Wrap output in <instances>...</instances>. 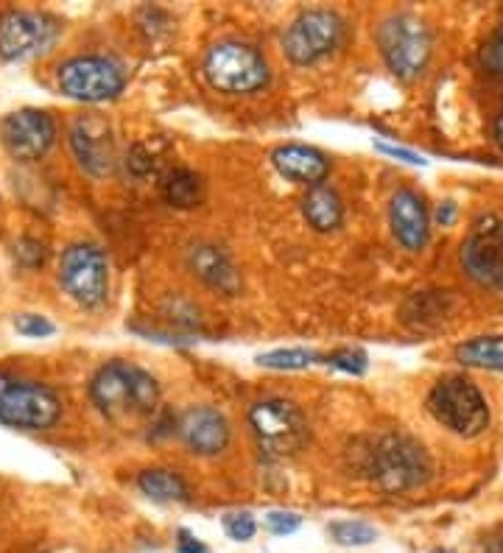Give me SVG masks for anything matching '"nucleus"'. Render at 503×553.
<instances>
[{
  "label": "nucleus",
  "instance_id": "f257e3e1",
  "mask_svg": "<svg viewBox=\"0 0 503 553\" xmlns=\"http://www.w3.org/2000/svg\"><path fill=\"white\" fill-rule=\"evenodd\" d=\"M90 397L104 417L115 422L154 414L160 403V383L146 369L126 361H109L90 383Z\"/></svg>",
  "mask_w": 503,
  "mask_h": 553
},
{
  "label": "nucleus",
  "instance_id": "f03ea898",
  "mask_svg": "<svg viewBox=\"0 0 503 553\" xmlns=\"http://www.w3.org/2000/svg\"><path fill=\"white\" fill-rule=\"evenodd\" d=\"M62 417L59 394L40 380L0 372V425L20 431H48Z\"/></svg>",
  "mask_w": 503,
  "mask_h": 553
},
{
  "label": "nucleus",
  "instance_id": "7ed1b4c3",
  "mask_svg": "<svg viewBox=\"0 0 503 553\" xmlns=\"http://www.w3.org/2000/svg\"><path fill=\"white\" fill-rule=\"evenodd\" d=\"M204 76L218 93L246 95L269 81V65L246 42H218L204 56Z\"/></svg>",
  "mask_w": 503,
  "mask_h": 553
},
{
  "label": "nucleus",
  "instance_id": "20e7f679",
  "mask_svg": "<svg viewBox=\"0 0 503 553\" xmlns=\"http://www.w3.org/2000/svg\"><path fill=\"white\" fill-rule=\"evenodd\" d=\"M428 411L459 436H478L490 425V405L467 378H445L428 394Z\"/></svg>",
  "mask_w": 503,
  "mask_h": 553
},
{
  "label": "nucleus",
  "instance_id": "39448f33",
  "mask_svg": "<svg viewBox=\"0 0 503 553\" xmlns=\"http://www.w3.org/2000/svg\"><path fill=\"white\" fill-rule=\"evenodd\" d=\"M378 45L397 79H414L431 56V31L417 14H392L378 28Z\"/></svg>",
  "mask_w": 503,
  "mask_h": 553
},
{
  "label": "nucleus",
  "instance_id": "423d86ee",
  "mask_svg": "<svg viewBox=\"0 0 503 553\" xmlns=\"http://www.w3.org/2000/svg\"><path fill=\"white\" fill-rule=\"evenodd\" d=\"M59 283L79 305L96 308L109 291L107 255L96 243H73L59 260Z\"/></svg>",
  "mask_w": 503,
  "mask_h": 553
},
{
  "label": "nucleus",
  "instance_id": "0eeeda50",
  "mask_svg": "<svg viewBox=\"0 0 503 553\" xmlns=\"http://www.w3.org/2000/svg\"><path fill=\"white\" fill-rule=\"evenodd\" d=\"M372 470L386 492H406L428 478L431 464L422 445H417L414 439H408L403 433H389L372 453Z\"/></svg>",
  "mask_w": 503,
  "mask_h": 553
},
{
  "label": "nucleus",
  "instance_id": "6e6552de",
  "mask_svg": "<svg viewBox=\"0 0 503 553\" xmlns=\"http://www.w3.org/2000/svg\"><path fill=\"white\" fill-rule=\"evenodd\" d=\"M59 90L84 101V104H98V101H109L123 90V70L118 62H112L107 56H76L68 59L59 73Z\"/></svg>",
  "mask_w": 503,
  "mask_h": 553
},
{
  "label": "nucleus",
  "instance_id": "1a4fd4ad",
  "mask_svg": "<svg viewBox=\"0 0 503 553\" xmlns=\"http://www.w3.org/2000/svg\"><path fill=\"white\" fill-rule=\"evenodd\" d=\"M249 422L260 447L272 456H291L308 439L302 411L288 400H263L249 411Z\"/></svg>",
  "mask_w": 503,
  "mask_h": 553
},
{
  "label": "nucleus",
  "instance_id": "9d476101",
  "mask_svg": "<svg viewBox=\"0 0 503 553\" xmlns=\"http://www.w3.org/2000/svg\"><path fill=\"white\" fill-rule=\"evenodd\" d=\"M341 20L339 14L327 9H311L302 12L283 37V48L291 62L297 65H311L316 59L327 56L341 40Z\"/></svg>",
  "mask_w": 503,
  "mask_h": 553
},
{
  "label": "nucleus",
  "instance_id": "9b49d317",
  "mask_svg": "<svg viewBox=\"0 0 503 553\" xmlns=\"http://www.w3.org/2000/svg\"><path fill=\"white\" fill-rule=\"evenodd\" d=\"M59 23L51 14L9 12L0 17V59L20 62L54 45Z\"/></svg>",
  "mask_w": 503,
  "mask_h": 553
},
{
  "label": "nucleus",
  "instance_id": "f8f14e48",
  "mask_svg": "<svg viewBox=\"0 0 503 553\" xmlns=\"http://www.w3.org/2000/svg\"><path fill=\"white\" fill-rule=\"evenodd\" d=\"M464 271L476 283L503 291V221L487 216L478 221L462 246Z\"/></svg>",
  "mask_w": 503,
  "mask_h": 553
},
{
  "label": "nucleus",
  "instance_id": "ddd939ff",
  "mask_svg": "<svg viewBox=\"0 0 503 553\" xmlns=\"http://www.w3.org/2000/svg\"><path fill=\"white\" fill-rule=\"evenodd\" d=\"M54 137L56 123L45 109H17L0 121L3 149L20 162L40 160L42 154L54 146Z\"/></svg>",
  "mask_w": 503,
  "mask_h": 553
},
{
  "label": "nucleus",
  "instance_id": "4468645a",
  "mask_svg": "<svg viewBox=\"0 0 503 553\" xmlns=\"http://www.w3.org/2000/svg\"><path fill=\"white\" fill-rule=\"evenodd\" d=\"M70 149L76 160L82 162L84 171L93 176H104L115 165V143L104 118L98 115H82L70 126Z\"/></svg>",
  "mask_w": 503,
  "mask_h": 553
},
{
  "label": "nucleus",
  "instance_id": "2eb2a0df",
  "mask_svg": "<svg viewBox=\"0 0 503 553\" xmlns=\"http://www.w3.org/2000/svg\"><path fill=\"white\" fill-rule=\"evenodd\" d=\"M179 433L193 453L216 456L230 442V422L216 408L199 405V408L185 411V417L179 422Z\"/></svg>",
  "mask_w": 503,
  "mask_h": 553
},
{
  "label": "nucleus",
  "instance_id": "dca6fc26",
  "mask_svg": "<svg viewBox=\"0 0 503 553\" xmlns=\"http://www.w3.org/2000/svg\"><path fill=\"white\" fill-rule=\"evenodd\" d=\"M392 232L395 238L411 252H420L422 246L428 243V210H425V202L414 190H397L392 196Z\"/></svg>",
  "mask_w": 503,
  "mask_h": 553
},
{
  "label": "nucleus",
  "instance_id": "f3484780",
  "mask_svg": "<svg viewBox=\"0 0 503 553\" xmlns=\"http://www.w3.org/2000/svg\"><path fill=\"white\" fill-rule=\"evenodd\" d=\"M274 168L286 179H294V182H305V185H322L325 182L327 171H330V162L322 151L311 149V146H280V149L272 154Z\"/></svg>",
  "mask_w": 503,
  "mask_h": 553
},
{
  "label": "nucleus",
  "instance_id": "a211bd4d",
  "mask_svg": "<svg viewBox=\"0 0 503 553\" xmlns=\"http://www.w3.org/2000/svg\"><path fill=\"white\" fill-rule=\"evenodd\" d=\"M191 269L202 277L204 283L210 288H218L224 294H235L238 291V271L232 266V260L218 246H210V243H199L193 246L191 255Z\"/></svg>",
  "mask_w": 503,
  "mask_h": 553
},
{
  "label": "nucleus",
  "instance_id": "6ab92c4d",
  "mask_svg": "<svg viewBox=\"0 0 503 553\" xmlns=\"http://www.w3.org/2000/svg\"><path fill=\"white\" fill-rule=\"evenodd\" d=\"M302 213H305L313 230L330 232L341 224L344 207H341V199L336 190L327 188V185H313L308 190V196L302 199Z\"/></svg>",
  "mask_w": 503,
  "mask_h": 553
},
{
  "label": "nucleus",
  "instance_id": "aec40b11",
  "mask_svg": "<svg viewBox=\"0 0 503 553\" xmlns=\"http://www.w3.org/2000/svg\"><path fill=\"white\" fill-rule=\"evenodd\" d=\"M165 202L179 210H191L199 207L204 199V182L202 176L191 171V168H174L171 174L165 176L163 182Z\"/></svg>",
  "mask_w": 503,
  "mask_h": 553
},
{
  "label": "nucleus",
  "instance_id": "412c9836",
  "mask_svg": "<svg viewBox=\"0 0 503 553\" xmlns=\"http://www.w3.org/2000/svg\"><path fill=\"white\" fill-rule=\"evenodd\" d=\"M459 361L464 366H478V369H495L503 372V336H481L462 344L459 350Z\"/></svg>",
  "mask_w": 503,
  "mask_h": 553
},
{
  "label": "nucleus",
  "instance_id": "4be33fe9",
  "mask_svg": "<svg viewBox=\"0 0 503 553\" xmlns=\"http://www.w3.org/2000/svg\"><path fill=\"white\" fill-rule=\"evenodd\" d=\"M137 486H140L143 495H149L151 500H160V503L188 498L185 481L177 473H171V470H146L137 478Z\"/></svg>",
  "mask_w": 503,
  "mask_h": 553
},
{
  "label": "nucleus",
  "instance_id": "5701e85b",
  "mask_svg": "<svg viewBox=\"0 0 503 553\" xmlns=\"http://www.w3.org/2000/svg\"><path fill=\"white\" fill-rule=\"evenodd\" d=\"M319 361V355L302 347H291V350H274L260 355L258 364L269 366V369H308L311 364Z\"/></svg>",
  "mask_w": 503,
  "mask_h": 553
},
{
  "label": "nucleus",
  "instance_id": "b1692460",
  "mask_svg": "<svg viewBox=\"0 0 503 553\" xmlns=\"http://www.w3.org/2000/svg\"><path fill=\"white\" fill-rule=\"evenodd\" d=\"M330 534L339 545H369L378 540V528L361 523V520H341L330 526Z\"/></svg>",
  "mask_w": 503,
  "mask_h": 553
},
{
  "label": "nucleus",
  "instance_id": "393cba45",
  "mask_svg": "<svg viewBox=\"0 0 503 553\" xmlns=\"http://www.w3.org/2000/svg\"><path fill=\"white\" fill-rule=\"evenodd\" d=\"M224 531L230 534V540L235 542H246L255 537V531H258V523H255V517L249 512H232L224 517Z\"/></svg>",
  "mask_w": 503,
  "mask_h": 553
},
{
  "label": "nucleus",
  "instance_id": "a878e982",
  "mask_svg": "<svg viewBox=\"0 0 503 553\" xmlns=\"http://www.w3.org/2000/svg\"><path fill=\"white\" fill-rule=\"evenodd\" d=\"M14 327H17V333H23L26 338H45V336H54V324L48 322L45 316L40 313H23V316H17L14 319Z\"/></svg>",
  "mask_w": 503,
  "mask_h": 553
},
{
  "label": "nucleus",
  "instance_id": "bb28decb",
  "mask_svg": "<svg viewBox=\"0 0 503 553\" xmlns=\"http://www.w3.org/2000/svg\"><path fill=\"white\" fill-rule=\"evenodd\" d=\"M327 364L336 366L341 372H350V375H364L367 372V355L361 350H339L327 358Z\"/></svg>",
  "mask_w": 503,
  "mask_h": 553
},
{
  "label": "nucleus",
  "instance_id": "cd10ccee",
  "mask_svg": "<svg viewBox=\"0 0 503 553\" xmlns=\"http://www.w3.org/2000/svg\"><path fill=\"white\" fill-rule=\"evenodd\" d=\"M266 526L277 537H286V534H294L302 526V517L294 512H269L266 514Z\"/></svg>",
  "mask_w": 503,
  "mask_h": 553
},
{
  "label": "nucleus",
  "instance_id": "c85d7f7f",
  "mask_svg": "<svg viewBox=\"0 0 503 553\" xmlns=\"http://www.w3.org/2000/svg\"><path fill=\"white\" fill-rule=\"evenodd\" d=\"M17 249V260L23 263V266H40L42 260H45V249H42V243L31 241V238H23V241L14 246Z\"/></svg>",
  "mask_w": 503,
  "mask_h": 553
},
{
  "label": "nucleus",
  "instance_id": "c756f323",
  "mask_svg": "<svg viewBox=\"0 0 503 553\" xmlns=\"http://www.w3.org/2000/svg\"><path fill=\"white\" fill-rule=\"evenodd\" d=\"M487 62H490V68L495 70V73H501L503 76V26L495 31L490 48H487Z\"/></svg>",
  "mask_w": 503,
  "mask_h": 553
},
{
  "label": "nucleus",
  "instance_id": "7c9ffc66",
  "mask_svg": "<svg viewBox=\"0 0 503 553\" xmlns=\"http://www.w3.org/2000/svg\"><path fill=\"white\" fill-rule=\"evenodd\" d=\"M378 151H383V154H389V157H400V160L411 162V165H425V157H420V154H414V151L408 149H400V146H386V143H378L375 146Z\"/></svg>",
  "mask_w": 503,
  "mask_h": 553
},
{
  "label": "nucleus",
  "instance_id": "2f4dec72",
  "mask_svg": "<svg viewBox=\"0 0 503 553\" xmlns=\"http://www.w3.org/2000/svg\"><path fill=\"white\" fill-rule=\"evenodd\" d=\"M177 548H179V553H207V548H204L202 542L193 540L188 531H182V534H179Z\"/></svg>",
  "mask_w": 503,
  "mask_h": 553
},
{
  "label": "nucleus",
  "instance_id": "473e14b6",
  "mask_svg": "<svg viewBox=\"0 0 503 553\" xmlns=\"http://www.w3.org/2000/svg\"><path fill=\"white\" fill-rule=\"evenodd\" d=\"M453 213H456V207L453 204H445V207H439V213H436V218H439V224H450L453 221Z\"/></svg>",
  "mask_w": 503,
  "mask_h": 553
},
{
  "label": "nucleus",
  "instance_id": "72a5a7b5",
  "mask_svg": "<svg viewBox=\"0 0 503 553\" xmlns=\"http://www.w3.org/2000/svg\"><path fill=\"white\" fill-rule=\"evenodd\" d=\"M495 140H498V146H501L503 151V115L495 121Z\"/></svg>",
  "mask_w": 503,
  "mask_h": 553
},
{
  "label": "nucleus",
  "instance_id": "f704fd0d",
  "mask_svg": "<svg viewBox=\"0 0 503 553\" xmlns=\"http://www.w3.org/2000/svg\"><path fill=\"white\" fill-rule=\"evenodd\" d=\"M436 553H445V551H436Z\"/></svg>",
  "mask_w": 503,
  "mask_h": 553
}]
</instances>
